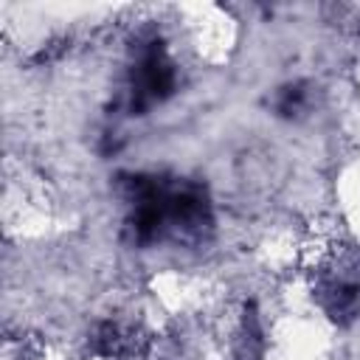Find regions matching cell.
Returning <instances> with one entry per match:
<instances>
[{"label": "cell", "instance_id": "2", "mask_svg": "<svg viewBox=\"0 0 360 360\" xmlns=\"http://www.w3.org/2000/svg\"><path fill=\"white\" fill-rule=\"evenodd\" d=\"M166 228H174L180 236L200 239L211 228V205L202 186L180 183L166 188Z\"/></svg>", "mask_w": 360, "mask_h": 360}, {"label": "cell", "instance_id": "4", "mask_svg": "<svg viewBox=\"0 0 360 360\" xmlns=\"http://www.w3.org/2000/svg\"><path fill=\"white\" fill-rule=\"evenodd\" d=\"M357 301H360V287L357 284H338L332 287L329 292V301H326V312L338 321L343 315H354L357 312Z\"/></svg>", "mask_w": 360, "mask_h": 360}, {"label": "cell", "instance_id": "1", "mask_svg": "<svg viewBox=\"0 0 360 360\" xmlns=\"http://www.w3.org/2000/svg\"><path fill=\"white\" fill-rule=\"evenodd\" d=\"M174 84H177V73L163 42L158 39L149 42L132 73V110L143 112L149 104L169 98L174 93Z\"/></svg>", "mask_w": 360, "mask_h": 360}, {"label": "cell", "instance_id": "3", "mask_svg": "<svg viewBox=\"0 0 360 360\" xmlns=\"http://www.w3.org/2000/svg\"><path fill=\"white\" fill-rule=\"evenodd\" d=\"M93 340H96V349H98L101 354H107V357H121V354H127V349L132 346V343H129V335H127L121 326H115V323H101V326L96 329Z\"/></svg>", "mask_w": 360, "mask_h": 360}, {"label": "cell", "instance_id": "5", "mask_svg": "<svg viewBox=\"0 0 360 360\" xmlns=\"http://www.w3.org/2000/svg\"><path fill=\"white\" fill-rule=\"evenodd\" d=\"M301 104H304V87L301 84H292V87L281 90V98H278V112L281 115H292V110H298Z\"/></svg>", "mask_w": 360, "mask_h": 360}]
</instances>
